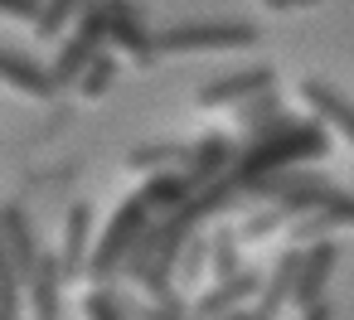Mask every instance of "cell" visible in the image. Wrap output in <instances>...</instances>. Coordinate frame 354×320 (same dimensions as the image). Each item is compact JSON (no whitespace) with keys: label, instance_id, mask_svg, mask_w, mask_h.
I'll return each mask as SVG.
<instances>
[{"label":"cell","instance_id":"obj_10","mask_svg":"<svg viewBox=\"0 0 354 320\" xmlns=\"http://www.w3.org/2000/svg\"><path fill=\"white\" fill-rule=\"evenodd\" d=\"M0 247H6V257H10V267H15V276H20V286H25V276L35 272V257H39V243H35V228H30V214H25L20 204H0Z\"/></svg>","mask_w":354,"mask_h":320},{"label":"cell","instance_id":"obj_3","mask_svg":"<svg viewBox=\"0 0 354 320\" xmlns=\"http://www.w3.org/2000/svg\"><path fill=\"white\" fill-rule=\"evenodd\" d=\"M156 54H218V49H248L257 44V30L243 20H204V25H170L151 35Z\"/></svg>","mask_w":354,"mask_h":320},{"label":"cell","instance_id":"obj_1","mask_svg":"<svg viewBox=\"0 0 354 320\" xmlns=\"http://www.w3.org/2000/svg\"><path fill=\"white\" fill-rule=\"evenodd\" d=\"M330 151V136L320 122H301L291 112H272L262 122L248 126V141L243 151H233V165H228V180L252 185L262 175H277V170H291V165H306V160H320Z\"/></svg>","mask_w":354,"mask_h":320},{"label":"cell","instance_id":"obj_20","mask_svg":"<svg viewBox=\"0 0 354 320\" xmlns=\"http://www.w3.org/2000/svg\"><path fill=\"white\" fill-rule=\"evenodd\" d=\"M112 73H117V64H112V54H97L78 78H73V88L83 93V97H102L107 88H112Z\"/></svg>","mask_w":354,"mask_h":320},{"label":"cell","instance_id":"obj_9","mask_svg":"<svg viewBox=\"0 0 354 320\" xmlns=\"http://www.w3.org/2000/svg\"><path fill=\"white\" fill-rule=\"evenodd\" d=\"M257 286H262V276L257 272H248V267H238L233 276H223V281H214L194 305H189V315L194 320H218V315H233V310H243V301H252L257 296Z\"/></svg>","mask_w":354,"mask_h":320},{"label":"cell","instance_id":"obj_27","mask_svg":"<svg viewBox=\"0 0 354 320\" xmlns=\"http://www.w3.org/2000/svg\"><path fill=\"white\" fill-rule=\"evenodd\" d=\"M267 10H291V0H262Z\"/></svg>","mask_w":354,"mask_h":320},{"label":"cell","instance_id":"obj_25","mask_svg":"<svg viewBox=\"0 0 354 320\" xmlns=\"http://www.w3.org/2000/svg\"><path fill=\"white\" fill-rule=\"evenodd\" d=\"M0 15H6V20H30V25H35L39 0H0Z\"/></svg>","mask_w":354,"mask_h":320},{"label":"cell","instance_id":"obj_17","mask_svg":"<svg viewBox=\"0 0 354 320\" xmlns=\"http://www.w3.org/2000/svg\"><path fill=\"white\" fill-rule=\"evenodd\" d=\"M189 194H194V189H189V185H185L180 175H170V170L151 175V180H146V185L136 189V199L146 204V214H151V218H165V214H175V209H180V204H185Z\"/></svg>","mask_w":354,"mask_h":320},{"label":"cell","instance_id":"obj_26","mask_svg":"<svg viewBox=\"0 0 354 320\" xmlns=\"http://www.w3.org/2000/svg\"><path fill=\"white\" fill-rule=\"evenodd\" d=\"M330 315H335V310H330L325 301H315V305H306V310H301V320H330Z\"/></svg>","mask_w":354,"mask_h":320},{"label":"cell","instance_id":"obj_14","mask_svg":"<svg viewBox=\"0 0 354 320\" xmlns=\"http://www.w3.org/2000/svg\"><path fill=\"white\" fill-rule=\"evenodd\" d=\"M296 262H301V247H286V252L277 257V267L262 276V286H257V305H252V315H257V320H277V310L291 301Z\"/></svg>","mask_w":354,"mask_h":320},{"label":"cell","instance_id":"obj_13","mask_svg":"<svg viewBox=\"0 0 354 320\" xmlns=\"http://www.w3.org/2000/svg\"><path fill=\"white\" fill-rule=\"evenodd\" d=\"M25 296H30L35 320H59V315H64V281H59L54 252H39V257H35V272L25 276Z\"/></svg>","mask_w":354,"mask_h":320},{"label":"cell","instance_id":"obj_23","mask_svg":"<svg viewBox=\"0 0 354 320\" xmlns=\"http://www.w3.org/2000/svg\"><path fill=\"white\" fill-rule=\"evenodd\" d=\"M170 160H185V146H136V151L127 156L131 170H160V165H170Z\"/></svg>","mask_w":354,"mask_h":320},{"label":"cell","instance_id":"obj_6","mask_svg":"<svg viewBox=\"0 0 354 320\" xmlns=\"http://www.w3.org/2000/svg\"><path fill=\"white\" fill-rule=\"evenodd\" d=\"M339 262V243L330 238H315L301 247V262H296V281H291V301L306 310L315 301H325V286H330V272Z\"/></svg>","mask_w":354,"mask_h":320},{"label":"cell","instance_id":"obj_11","mask_svg":"<svg viewBox=\"0 0 354 320\" xmlns=\"http://www.w3.org/2000/svg\"><path fill=\"white\" fill-rule=\"evenodd\" d=\"M228 165H233V141H228V136H204V141L185 146V170H180V180H185L189 189H204V185H214L218 175H228Z\"/></svg>","mask_w":354,"mask_h":320},{"label":"cell","instance_id":"obj_19","mask_svg":"<svg viewBox=\"0 0 354 320\" xmlns=\"http://www.w3.org/2000/svg\"><path fill=\"white\" fill-rule=\"evenodd\" d=\"M209 267H214V281H223V276L238 272V233L228 223L209 228Z\"/></svg>","mask_w":354,"mask_h":320},{"label":"cell","instance_id":"obj_7","mask_svg":"<svg viewBox=\"0 0 354 320\" xmlns=\"http://www.w3.org/2000/svg\"><path fill=\"white\" fill-rule=\"evenodd\" d=\"M272 88H277V73L272 68H243V73H223V78L204 83L194 102L204 112H214V107H238V102H248L257 93H272Z\"/></svg>","mask_w":354,"mask_h":320},{"label":"cell","instance_id":"obj_4","mask_svg":"<svg viewBox=\"0 0 354 320\" xmlns=\"http://www.w3.org/2000/svg\"><path fill=\"white\" fill-rule=\"evenodd\" d=\"M107 15H102V0H93L88 10H78V30H73V39L59 49V59H54V68H49V83H54V93L59 88H68L107 44Z\"/></svg>","mask_w":354,"mask_h":320},{"label":"cell","instance_id":"obj_8","mask_svg":"<svg viewBox=\"0 0 354 320\" xmlns=\"http://www.w3.org/2000/svg\"><path fill=\"white\" fill-rule=\"evenodd\" d=\"M349 223H354V199H349L344 189H335L325 204H315L310 214L291 218V223H286V233H291V247H306V243L330 238V233H339V228H349Z\"/></svg>","mask_w":354,"mask_h":320},{"label":"cell","instance_id":"obj_15","mask_svg":"<svg viewBox=\"0 0 354 320\" xmlns=\"http://www.w3.org/2000/svg\"><path fill=\"white\" fill-rule=\"evenodd\" d=\"M301 102L315 112V122H330L344 141H354V112H349V102L330 88V83H320V78H306L301 83Z\"/></svg>","mask_w":354,"mask_h":320},{"label":"cell","instance_id":"obj_18","mask_svg":"<svg viewBox=\"0 0 354 320\" xmlns=\"http://www.w3.org/2000/svg\"><path fill=\"white\" fill-rule=\"evenodd\" d=\"M93 0H44L39 15H35V35L39 39H59L68 30V20H78V10H88Z\"/></svg>","mask_w":354,"mask_h":320},{"label":"cell","instance_id":"obj_31","mask_svg":"<svg viewBox=\"0 0 354 320\" xmlns=\"http://www.w3.org/2000/svg\"><path fill=\"white\" fill-rule=\"evenodd\" d=\"M0 320H6V315H0Z\"/></svg>","mask_w":354,"mask_h":320},{"label":"cell","instance_id":"obj_29","mask_svg":"<svg viewBox=\"0 0 354 320\" xmlns=\"http://www.w3.org/2000/svg\"><path fill=\"white\" fill-rule=\"evenodd\" d=\"M228 320H257V315H252V310H233Z\"/></svg>","mask_w":354,"mask_h":320},{"label":"cell","instance_id":"obj_12","mask_svg":"<svg viewBox=\"0 0 354 320\" xmlns=\"http://www.w3.org/2000/svg\"><path fill=\"white\" fill-rule=\"evenodd\" d=\"M88 247H93V204H73L68 223H64V247H59V281H83L88 267Z\"/></svg>","mask_w":354,"mask_h":320},{"label":"cell","instance_id":"obj_30","mask_svg":"<svg viewBox=\"0 0 354 320\" xmlns=\"http://www.w3.org/2000/svg\"><path fill=\"white\" fill-rule=\"evenodd\" d=\"M218 320H228V315H218Z\"/></svg>","mask_w":354,"mask_h":320},{"label":"cell","instance_id":"obj_28","mask_svg":"<svg viewBox=\"0 0 354 320\" xmlns=\"http://www.w3.org/2000/svg\"><path fill=\"white\" fill-rule=\"evenodd\" d=\"M310 6H320V0H291V10H310Z\"/></svg>","mask_w":354,"mask_h":320},{"label":"cell","instance_id":"obj_2","mask_svg":"<svg viewBox=\"0 0 354 320\" xmlns=\"http://www.w3.org/2000/svg\"><path fill=\"white\" fill-rule=\"evenodd\" d=\"M146 228H151V214H146V204L131 194V199L112 214L107 233H102V238H93L83 276H88V281H117V276H122V267H127V257H131V247H136V238H141Z\"/></svg>","mask_w":354,"mask_h":320},{"label":"cell","instance_id":"obj_21","mask_svg":"<svg viewBox=\"0 0 354 320\" xmlns=\"http://www.w3.org/2000/svg\"><path fill=\"white\" fill-rule=\"evenodd\" d=\"M117 305H122L127 320H194V315L180 305V296H170V301H151V305H131V301H117Z\"/></svg>","mask_w":354,"mask_h":320},{"label":"cell","instance_id":"obj_16","mask_svg":"<svg viewBox=\"0 0 354 320\" xmlns=\"http://www.w3.org/2000/svg\"><path fill=\"white\" fill-rule=\"evenodd\" d=\"M0 83H10L15 93L25 97H54V83H49V68H39L30 54L20 49H0Z\"/></svg>","mask_w":354,"mask_h":320},{"label":"cell","instance_id":"obj_24","mask_svg":"<svg viewBox=\"0 0 354 320\" xmlns=\"http://www.w3.org/2000/svg\"><path fill=\"white\" fill-rule=\"evenodd\" d=\"M83 310H88V320H127L122 305H117V296H107V291H93L83 301Z\"/></svg>","mask_w":354,"mask_h":320},{"label":"cell","instance_id":"obj_22","mask_svg":"<svg viewBox=\"0 0 354 320\" xmlns=\"http://www.w3.org/2000/svg\"><path fill=\"white\" fill-rule=\"evenodd\" d=\"M20 301H25V286H20V276H15L6 247H0V315L15 320V315H20Z\"/></svg>","mask_w":354,"mask_h":320},{"label":"cell","instance_id":"obj_5","mask_svg":"<svg viewBox=\"0 0 354 320\" xmlns=\"http://www.w3.org/2000/svg\"><path fill=\"white\" fill-rule=\"evenodd\" d=\"M102 15H107V39L112 49H122L131 64H151L156 59V44H151V30H146V15L136 0H102Z\"/></svg>","mask_w":354,"mask_h":320}]
</instances>
